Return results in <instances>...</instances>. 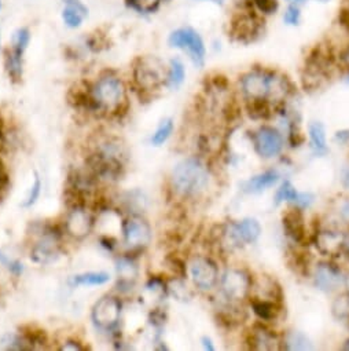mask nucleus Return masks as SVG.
<instances>
[{
	"mask_svg": "<svg viewBox=\"0 0 349 351\" xmlns=\"http://www.w3.org/2000/svg\"><path fill=\"white\" fill-rule=\"evenodd\" d=\"M31 42H32V32H31L29 27H18L12 34L9 47L21 53V54H25Z\"/></svg>",
	"mask_w": 349,
	"mask_h": 351,
	"instance_id": "obj_33",
	"label": "nucleus"
},
{
	"mask_svg": "<svg viewBox=\"0 0 349 351\" xmlns=\"http://www.w3.org/2000/svg\"><path fill=\"white\" fill-rule=\"evenodd\" d=\"M173 192L183 199H196L209 186V171L198 157H188L177 164L170 175Z\"/></svg>",
	"mask_w": 349,
	"mask_h": 351,
	"instance_id": "obj_2",
	"label": "nucleus"
},
{
	"mask_svg": "<svg viewBox=\"0 0 349 351\" xmlns=\"http://www.w3.org/2000/svg\"><path fill=\"white\" fill-rule=\"evenodd\" d=\"M344 233L334 229H322L315 234V245L318 251L328 258L342 254Z\"/></svg>",
	"mask_w": 349,
	"mask_h": 351,
	"instance_id": "obj_21",
	"label": "nucleus"
},
{
	"mask_svg": "<svg viewBox=\"0 0 349 351\" xmlns=\"http://www.w3.org/2000/svg\"><path fill=\"white\" fill-rule=\"evenodd\" d=\"M161 2H162V5H168V3L173 2V0H161Z\"/></svg>",
	"mask_w": 349,
	"mask_h": 351,
	"instance_id": "obj_55",
	"label": "nucleus"
},
{
	"mask_svg": "<svg viewBox=\"0 0 349 351\" xmlns=\"http://www.w3.org/2000/svg\"><path fill=\"white\" fill-rule=\"evenodd\" d=\"M283 232L286 236L297 244H302L307 239V229H305V219L302 215V210L297 207L289 208L282 217Z\"/></svg>",
	"mask_w": 349,
	"mask_h": 351,
	"instance_id": "obj_19",
	"label": "nucleus"
},
{
	"mask_svg": "<svg viewBox=\"0 0 349 351\" xmlns=\"http://www.w3.org/2000/svg\"><path fill=\"white\" fill-rule=\"evenodd\" d=\"M60 17L65 28L77 31L90 19V8L84 0H61Z\"/></svg>",
	"mask_w": 349,
	"mask_h": 351,
	"instance_id": "obj_17",
	"label": "nucleus"
},
{
	"mask_svg": "<svg viewBox=\"0 0 349 351\" xmlns=\"http://www.w3.org/2000/svg\"><path fill=\"white\" fill-rule=\"evenodd\" d=\"M249 299L270 300V302L282 304V289L274 278L268 276H261V277L253 278Z\"/></svg>",
	"mask_w": 349,
	"mask_h": 351,
	"instance_id": "obj_22",
	"label": "nucleus"
},
{
	"mask_svg": "<svg viewBox=\"0 0 349 351\" xmlns=\"http://www.w3.org/2000/svg\"><path fill=\"white\" fill-rule=\"evenodd\" d=\"M342 350H346V351H349V339H346L345 341H344V344H342V347H341Z\"/></svg>",
	"mask_w": 349,
	"mask_h": 351,
	"instance_id": "obj_51",
	"label": "nucleus"
},
{
	"mask_svg": "<svg viewBox=\"0 0 349 351\" xmlns=\"http://www.w3.org/2000/svg\"><path fill=\"white\" fill-rule=\"evenodd\" d=\"M282 348L285 350H312L311 339L301 330H287L282 337Z\"/></svg>",
	"mask_w": 349,
	"mask_h": 351,
	"instance_id": "obj_30",
	"label": "nucleus"
},
{
	"mask_svg": "<svg viewBox=\"0 0 349 351\" xmlns=\"http://www.w3.org/2000/svg\"><path fill=\"white\" fill-rule=\"evenodd\" d=\"M335 62L338 69H342L344 73L349 71V46H345L337 56H335Z\"/></svg>",
	"mask_w": 349,
	"mask_h": 351,
	"instance_id": "obj_39",
	"label": "nucleus"
},
{
	"mask_svg": "<svg viewBox=\"0 0 349 351\" xmlns=\"http://www.w3.org/2000/svg\"><path fill=\"white\" fill-rule=\"evenodd\" d=\"M313 284L318 289L331 293L345 285V276L338 266L330 262H320L313 271Z\"/></svg>",
	"mask_w": 349,
	"mask_h": 351,
	"instance_id": "obj_15",
	"label": "nucleus"
},
{
	"mask_svg": "<svg viewBox=\"0 0 349 351\" xmlns=\"http://www.w3.org/2000/svg\"><path fill=\"white\" fill-rule=\"evenodd\" d=\"M124 5L129 12L143 19L157 14L164 6L161 0H124Z\"/></svg>",
	"mask_w": 349,
	"mask_h": 351,
	"instance_id": "obj_27",
	"label": "nucleus"
},
{
	"mask_svg": "<svg viewBox=\"0 0 349 351\" xmlns=\"http://www.w3.org/2000/svg\"><path fill=\"white\" fill-rule=\"evenodd\" d=\"M3 66L9 80L14 84H20L25 72V54L8 47L3 53Z\"/></svg>",
	"mask_w": 349,
	"mask_h": 351,
	"instance_id": "obj_24",
	"label": "nucleus"
},
{
	"mask_svg": "<svg viewBox=\"0 0 349 351\" xmlns=\"http://www.w3.org/2000/svg\"><path fill=\"white\" fill-rule=\"evenodd\" d=\"M242 5L264 20L279 12V0H242Z\"/></svg>",
	"mask_w": 349,
	"mask_h": 351,
	"instance_id": "obj_29",
	"label": "nucleus"
},
{
	"mask_svg": "<svg viewBox=\"0 0 349 351\" xmlns=\"http://www.w3.org/2000/svg\"><path fill=\"white\" fill-rule=\"evenodd\" d=\"M193 2H201V3H209L216 8H223L227 5L229 0H193Z\"/></svg>",
	"mask_w": 349,
	"mask_h": 351,
	"instance_id": "obj_44",
	"label": "nucleus"
},
{
	"mask_svg": "<svg viewBox=\"0 0 349 351\" xmlns=\"http://www.w3.org/2000/svg\"><path fill=\"white\" fill-rule=\"evenodd\" d=\"M90 86L92 112L118 114L128 106V87L116 72L101 73Z\"/></svg>",
	"mask_w": 349,
	"mask_h": 351,
	"instance_id": "obj_1",
	"label": "nucleus"
},
{
	"mask_svg": "<svg viewBox=\"0 0 349 351\" xmlns=\"http://www.w3.org/2000/svg\"><path fill=\"white\" fill-rule=\"evenodd\" d=\"M8 173H6V169H5V165L3 162L0 161V193H2L6 186H8Z\"/></svg>",
	"mask_w": 349,
	"mask_h": 351,
	"instance_id": "obj_42",
	"label": "nucleus"
},
{
	"mask_svg": "<svg viewBox=\"0 0 349 351\" xmlns=\"http://www.w3.org/2000/svg\"><path fill=\"white\" fill-rule=\"evenodd\" d=\"M331 310H333V315L337 319L346 322V325L349 328V292L342 293L338 298H335V300L333 302Z\"/></svg>",
	"mask_w": 349,
	"mask_h": 351,
	"instance_id": "obj_37",
	"label": "nucleus"
},
{
	"mask_svg": "<svg viewBox=\"0 0 349 351\" xmlns=\"http://www.w3.org/2000/svg\"><path fill=\"white\" fill-rule=\"evenodd\" d=\"M261 225L255 218H244L226 226L223 236L231 248H241L257 243L261 236Z\"/></svg>",
	"mask_w": 349,
	"mask_h": 351,
	"instance_id": "obj_10",
	"label": "nucleus"
},
{
	"mask_svg": "<svg viewBox=\"0 0 349 351\" xmlns=\"http://www.w3.org/2000/svg\"><path fill=\"white\" fill-rule=\"evenodd\" d=\"M3 8H5V5H3V0H0V13L3 12Z\"/></svg>",
	"mask_w": 349,
	"mask_h": 351,
	"instance_id": "obj_54",
	"label": "nucleus"
},
{
	"mask_svg": "<svg viewBox=\"0 0 349 351\" xmlns=\"http://www.w3.org/2000/svg\"><path fill=\"white\" fill-rule=\"evenodd\" d=\"M3 53H5V50H3V34H2V29H0V60L3 58Z\"/></svg>",
	"mask_w": 349,
	"mask_h": 351,
	"instance_id": "obj_49",
	"label": "nucleus"
},
{
	"mask_svg": "<svg viewBox=\"0 0 349 351\" xmlns=\"http://www.w3.org/2000/svg\"><path fill=\"white\" fill-rule=\"evenodd\" d=\"M253 147L261 158H274L279 156L285 147L283 134L272 125L259 127L252 136Z\"/></svg>",
	"mask_w": 349,
	"mask_h": 351,
	"instance_id": "obj_12",
	"label": "nucleus"
},
{
	"mask_svg": "<svg viewBox=\"0 0 349 351\" xmlns=\"http://www.w3.org/2000/svg\"><path fill=\"white\" fill-rule=\"evenodd\" d=\"M61 350H65V351H81V350H84V347H83L79 341L68 340V341H65V344L61 347Z\"/></svg>",
	"mask_w": 349,
	"mask_h": 351,
	"instance_id": "obj_43",
	"label": "nucleus"
},
{
	"mask_svg": "<svg viewBox=\"0 0 349 351\" xmlns=\"http://www.w3.org/2000/svg\"><path fill=\"white\" fill-rule=\"evenodd\" d=\"M338 215L342 222L349 225V199L344 200L338 207Z\"/></svg>",
	"mask_w": 349,
	"mask_h": 351,
	"instance_id": "obj_40",
	"label": "nucleus"
},
{
	"mask_svg": "<svg viewBox=\"0 0 349 351\" xmlns=\"http://www.w3.org/2000/svg\"><path fill=\"white\" fill-rule=\"evenodd\" d=\"M249 347L253 350H279L282 348V339L263 324L255 325L248 335Z\"/></svg>",
	"mask_w": 349,
	"mask_h": 351,
	"instance_id": "obj_20",
	"label": "nucleus"
},
{
	"mask_svg": "<svg viewBox=\"0 0 349 351\" xmlns=\"http://www.w3.org/2000/svg\"><path fill=\"white\" fill-rule=\"evenodd\" d=\"M0 265L6 266L9 270H10L12 265H13V261H12V259H9V258H8L2 251H0Z\"/></svg>",
	"mask_w": 349,
	"mask_h": 351,
	"instance_id": "obj_47",
	"label": "nucleus"
},
{
	"mask_svg": "<svg viewBox=\"0 0 349 351\" xmlns=\"http://www.w3.org/2000/svg\"><path fill=\"white\" fill-rule=\"evenodd\" d=\"M151 228L146 219L139 215H131L122 223L124 244L131 251H140L151 243Z\"/></svg>",
	"mask_w": 349,
	"mask_h": 351,
	"instance_id": "obj_14",
	"label": "nucleus"
},
{
	"mask_svg": "<svg viewBox=\"0 0 349 351\" xmlns=\"http://www.w3.org/2000/svg\"><path fill=\"white\" fill-rule=\"evenodd\" d=\"M300 195L301 193L296 191L293 184L286 180V181L282 182V185L276 191V193L274 196V204L275 206H281L283 203H290L292 206H296L298 199H300Z\"/></svg>",
	"mask_w": 349,
	"mask_h": 351,
	"instance_id": "obj_34",
	"label": "nucleus"
},
{
	"mask_svg": "<svg viewBox=\"0 0 349 351\" xmlns=\"http://www.w3.org/2000/svg\"><path fill=\"white\" fill-rule=\"evenodd\" d=\"M60 256H61L60 239H58V234L53 232H46L31 251V259L38 265L54 263Z\"/></svg>",
	"mask_w": 349,
	"mask_h": 351,
	"instance_id": "obj_18",
	"label": "nucleus"
},
{
	"mask_svg": "<svg viewBox=\"0 0 349 351\" xmlns=\"http://www.w3.org/2000/svg\"><path fill=\"white\" fill-rule=\"evenodd\" d=\"M342 254L349 259V230L344 233V243H342Z\"/></svg>",
	"mask_w": 349,
	"mask_h": 351,
	"instance_id": "obj_45",
	"label": "nucleus"
},
{
	"mask_svg": "<svg viewBox=\"0 0 349 351\" xmlns=\"http://www.w3.org/2000/svg\"><path fill=\"white\" fill-rule=\"evenodd\" d=\"M308 135L311 149L315 156H326L328 153L326 128L320 121H311L308 125Z\"/></svg>",
	"mask_w": 349,
	"mask_h": 351,
	"instance_id": "obj_26",
	"label": "nucleus"
},
{
	"mask_svg": "<svg viewBox=\"0 0 349 351\" xmlns=\"http://www.w3.org/2000/svg\"><path fill=\"white\" fill-rule=\"evenodd\" d=\"M253 313L259 317L260 321L271 322L278 318L281 313V303L270 302V300H260V299H249Z\"/></svg>",
	"mask_w": 349,
	"mask_h": 351,
	"instance_id": "obj_28",
	"label": "nucleus"
},
{
	"mask_svg": "<svg viewBox=\"0 0 349 351\" xmlns=\"http://www.w3.org/2000/svg\"><path fill=\"white\" fill-rule=\"evenodd\" d=\"M3 139V119L2 114H0V142Z\"/></svg>",
	"mask_w": 349,
	"mask_h": 351,
	"instance_id": "obj_50",
	"label": "nucleus"
},
{
	"mask_svg": "<svg viewBox=\"0 0 349 351\" xmlns=\"http://www.w3.org/2000/svg\"><path fill=\"white\" fill-rule=\"evenodd\" d=\"M190 277L197 289L209 292L219 284L220 273L216 262L209 256H196L189 266Z\"/></svg>",
	"mask_w": 349,
	"mask_h": 351,
	"instance_id": "obj_11",
	"label": "nucleus"
},
{
	"mask_svg": "<svg viewBox=\"0 0 349 351\" xmlns=\"http://www.w3.org/2000/svg\"><path fill=\"white\" fill-rule=\"evenodd\" d=\"M334 141L339 145H349V130L337 131L334 135Z\"/></svg>",
	"mask_w": 349,
	"mask_h": 351,
	"instance_id": "obj_41",
	"label": "nucleus"
},
{
	"mask_svg": "<svg viewBox=\"0 0 349 351\" xmlns=\"http://www.w3.org/2000/svg\"><path fill=\"white\" fill-rule=\"evenodd\" d=\"M344 80H345V83H346V84H349V71L344 73Z\"/></svg>",
	"mask_w": 349,
	"mask_h": 351,
	"instance_id": "obj_52",
	"label": "nucleus"
},
{
	"mask_svg": "<svg viewBox=\"0 0 349 351\" xmlns=\"http://www.w3.org/2000/svg\"><path fill=\"white\" fill-rule=\"evenodd\" d=\"M166 43L169 49L179 50L188 56L190 62L203 69L207 62V43L203 35L192 25H183L169 32Z\"/></svg>",
	"mask_w": 349,
	"mask_h": 351,
	"instance_id": "obj_5",
	"label": "nucleus"
},
{
	"mask_svg": "<svg viewBox=\"0 0 349 351\" xmlns=\"http://www.w3.org/2000/svg\"><path fill=\"white\" fill-rule=\"evenodd\" d=\"M110 281V274L106 271H88L76 274L72 277L70 284L73 287H98Z\"/></svg>",
	"mask_w": 349,
	"mask_h": 351,
	"instance_id": "obj_31",
	"label": "nucleus"
},
{
	"mask_svg": "<svg viewBox=\"0 0 349 351\" xmlns=\"http://www.w3.org/2000/svg\"><path fill=\"white\" fill-rule=\"evenodd\" d=\"M282 21L286 27L296 28L302 21V10L301 5L297 3H286L285 10L282 12Z\"/></svg>",
	"mask_w": 349,
	"mask_h": 351,
	"instance_id": "obj_36",
	"label": "nucleus"
},
{
	"mask_svg": "<svg viewBox=\"0 0 349 351\" xmlns=\"http://www.w3.org/2000/svg\"><path fill=\"white\" fill-rule=\"evenodd\" d=\"M40 193H42V180L38 173H35V180H34V184L28 192V196L27 199L24 200V203L21 204L23 208H31L32 206L36 204V202L39 200L40 197Z\"/></svg>",
	"mask_w": 349,
	"mask_h": 351,
	"instance_id": "obj_38",
	"label": "nucleus"
},
{
	"mask_svg": "<svg viewBox=\"0 0 349 351\" xmlns=\"http://www.w3.org/2000/svg\"><path fill=\"white\" fill-rule=\"evenodd\" d=\"M342 185L345 189L349 191V168H346L342 173Z\"/></svg>",
	"mask_w": 349,
	"mask_h": 351,
	"instance_id": "obj_48",
	"label": "nucleus"
},
{
	"mask_svg": "<svg viewBox=\"0 0 349 351\" xmlns=\"http://www.w3.org/2000/svg\"><path fill=\"white\" fill-rule=\"evenodd\" d=\"M132 84L143 95H153L165 87L166 64L155 56H139L132 62Z\"/></svg>",
	"mask_w": 349,
	"mask_h": 351,
	"instance_id": "obj_4",
	"label": "nucleus"
},
{
	"mask_svg": "<svg viewBox=\"0 0 349 351\" xmlns=\"http://www.w3.org/2000/svg\"><path fill=\"white\" fill-rule=\"evenodd\" d=\"M201 341H203V347H204L205 350H208V351H214V350H215V344H214V341H212L211 337L204 336Z\"/></svg>",
	"mask_w": 349,
	"mask_h": 351,
	"instance_id": "obj_46",
	"label": "nucleus"
},
{
	"mask_svg": "<svg viewBox=\"0 0 349 351\" xmlns=\"http://www.w3.org/2000/svg\"><path fill=\"white\" fill-rule=\"evenodd\" d=\"M335 66V56L328 54L322 49H315L305 60L301 73V82L305 91L320 90L330 80Z\"/></svg>",
	"mask_w": 349,
	"mask_h": 351,
	"instance_id": "obj_6",
	"label": "nucleus"
},
{
	"mask_svg": "<svg viewBox=\"0 0 349 351\" xmlns=\"http://www.w3.org/2000/svg\"><path fill=\"white\" fill-rule=\"evenodd\" d=\"M117 274L121 285L132 287L138 277V266L132 259L122 256L117 261Z\"/></svg>",
	"mask_w": 349,
	"mask_h": 351,
	"instance_id": "obj_32",
	"label": "nucleus"
},
{
	"mask_svg": "<svg viewBox=\"0 0 349 351\" xmlns=\"http://www.w3.org/2000/svg\"><path fill=\"white\" fill-rule=\"evenodd\" d=\"M266 20L245 8L244 5L240 6L237 12H234L229 35L230 38L241 45H249L256 42L264 32Z\"/></svg>",
	"mask_w": 349,
	"mask_h": 351,
	"instance_id": "obj_8",
	"label": "nucleus"
},
{
	"mask_svg": "<svg viewBox=\"0 0 349 351\" xmlns=\"http://www.w3.org/2000/svg\"><path fill=\"white\" fill-rule=\"evenodd\" d=\"M281 175L276 169H267L264 172H260L255 177L249 178L248 181L241 184V189L244 193L248 195H260L266 192L267 189L272 188L278 184Z\"/></svg>",
	"mask_w": 349,
	"mask_h": 351,
	"instance_id": "obj_23",
	"label": "nucleus"
},
{
	"mask_svg": "<svg viewBox=\"0 0 349 351\" xmlns=\"http://www.w3.org/2000/svg\"><path fill=\"white\" fill-rule=\"evenodd\" d=\"M127 149L117 138H107L101 142L87 162L95 178L105 181L118 180L125 168Z\"/></svg>",
	"mask_w": 349,
	"mask_h": 351,
	"instance_id": "obj_3",
	"label": "nucleus"
},
{
	"mask_svg": "<svg viewBox=\"0 0 349 351\" xmlns=\"http://www.w3.org/2000/svg\"><path fill=\"white\" fill-rule=\"evenodd\" d=\"M122 304L120 299L114 296L101 298L92 307V322L94 325L105 332H112L117 328L121 318Z\"/></svg>",
	"mask_w": 349,
	"mask_h": 351,
	"instance_id": "obj_13",
	"label": "nucleus"
},
{
	"mask_svg": "<svg viewBox=\"0 0 349 351\" xmlns=\"http://www.w3.org/2000/svg\"><path fill=\"white\" fill-rule=\"evenodd\" d=\"M94 228L92 214L83 206H75L66 215L65 230L66 233L76 239L81 240L87 237Z\"/></svg>",
	"mask_w": 349,
	"mask_h": 351,
	"instance_id": "obj_16",
	"label": "nucleus"
},
{
	"mask_svg": "<svg viewBox=\"0 0 349 351\" xmlns=\"http://www.w3.org/2000/svg\"><path fill=\"white\" fill-rule=\"evenodd\" d=\"M186 65L179 57H173L166 64V79H165V88L170 91L179 90L183 83L186 82Z\"/></svg>",
	"mask_w": 349,
	"mask_h": 351,
	"instance_id": "obj_25",
	"label": "nucleus"
},
{
	"mask_svg": "<svg viewBox=\"0 0 349 351\" xmlns=\"http://www.w3.org/2000/svg\"><path fill=\"white\" fill-rule=\"evenodd\" d=\"M173 130H174V124H173V120L170 117H166V119L161 120L157 130L151 135V139H150L151 145L153 146L164 145L170 138Z\"/></svg>",
	"mask_w": 349,
	"mask_h": 351,
	"instance_id": "obj_35",
	"label": "nucleus"
},
{
	"mask_svg": "<svg viewBox=\"0 0 349 351\" xmlns=\"http://www.w3.org/2000/svg\"><path fill=\"white\" fill-rule=\"evenodd\" d=\"M345 287H346V289L349 292V274L345 277Z\"/></svg>",
	"mask_w": 349,
	"mask_h": 351,
	"instance_id": "obj_53",
	"label": "nucleus"
},
{
	"mask_svg": "<svg viewBox=\"0 0 349 351\" xmlns=\"http://www.w3.org/2000/svg\"><path fill=\"white\" fill-rule=\"evenodd\" d=\"M274 72L275 69L266 68V66H255L244 72L238 79V90L244 101L245 102L266 101L270 104Z\"/></svg>",
	"mask_w": 349,
	"mask_h": 351,
	"instance_id": "obj_7",
	"label": "nucleus"
},
{
	"mask_svg": "<svg viewBox=\"0 0 349 351\" xmlns=\"http://www.w3.org/2000/svg\"><path fill=\"white\" fill-rule=\"evenodd\" d=\"M252 281L253 277L245 269L231 267L226 270L223 276H220L219 285L226 300L241 303L245 299H249Z\"/></svg>",
	"mask_w": 349,
	"mask_h": 351,
	"instance_id": "obj_9",
	"label": "nucleus"
}]
</instances>
